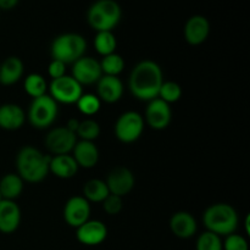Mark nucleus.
I'll return each mask as SVG.
<instances>
[{"mask_svg": "<svg viewBox=\"0 0 250 250\" xmlns=\"http://www.w3.org/2000/svg\"><path fill=\"white\" fill-rule=\"evenodd\" d=\"M164 83L163 68L154 60H142L134 66L128 78V88L139 100L150 102L159 97Z\"/></svg>", "mask_w": 250, "mask_h": 250, "instance_id": "f257e3e1", "label": "nucleus"}, {"mask_svg": "<svg viewBox=\"0 0 250 250\" xmlns=\"http://www.w3.org/2000/svg\"><path fill=\"white\" fill-rule=\"evenodd\" d=\"M50 161L49 154H43L32 146H22L16 155L17 175L29 183L41 182L48 176Z\"/></svg>", "mask_w": 250, "mask_h": 250, "instance_id": "f03ea898", "label": "nucleus"}, {"mask_svg": "<svg viewBox=\"0 0 250 250\" xmlns=\"http://www.w3.org/2000/svg\"><path fill=\"white\" fill-rule=\"evenodd\" d=\"M203 222L207 231L227 237L234 233L238 227V214L231 204L216 203L207 208L203 214Z\"/></svg>", "mask_w": 250, "mask_h": 250, "instance_id": "7ed1b4c3", "label": "nucleus"}, {"mask_svg": "<svg viewBox=\"0 0 250 250\" xmlns=\"http://www.w3.org/2000/svg\"><path fill=\"white\" fill-rule=\"evenodd\" d=\"M87 50V41L80 33L67 32L55 37L50 46V55L53 60H59L67 63H73L84 56Z\"/></svg>", "mask_w": 250, "mask_h": 250, "instance_id": "20e7f679", "label": "nucleus"}, {"mask_svg": "<svg viewBox=\"0 0 250 250\" xmlns=\"http://www.w3.org/2000/svg\"><path fill=\"white\" fill-rule=\"evenodd\" d=\"M122 16L121 6L115 0H98L90 5L87 21L97 32L112 31L119 24Z\"/></svg>", "mask_w": 250, "mask_h": 250, "instance_id": "39448f33", "label": "nucleus"}, {"mask_svg": "<svg viewBox=\"0 0 250 250\" xmlns=\"http://www.w3.org/2000/svg\"><path fill=\"white\" fill-rule=\"evenodd\" d=\"M59 114V105L49 94L34 98L28 109V121L39 129L51 126Z\"/></svg>", "mask_w": 250, "mask_h": 250, "instance_id": "423d86ee", "label": "nucleus"}, {"mask_svg": "<svg viewBox=\"0 0 250 250\" xmlns=\"http://www.w3.org/2000/svg\"><path fill=\"white\" fill-rule=\"evenodd\" d=\"M144 117L138 111H125L115 122V136L122 143H133L141 138L144 131Z\"/></svg>", "mask_w": 250, "mask_h": 250, "instance_id": "0eeeda50", "label": "nucleus"}, {"mask_svg": "<svg viewBox=\"0 0 250 250\" xmlns=\"http://www.w3.org/2000/svg\"><path fill=\"white\" fill-rule=\"evenodd\" d=\"M49 90H50V97L56 103H62V104H75L83 94L82 85L72 76L67 75L51 80Z\"/></svg>", "mask_w": 250, "mask_h": 250, "instance_id": "6e6552de", "label": "nucleus"}, {"mask_svg": "<svg viewBox=\"0 0 250 250\" xmlns=\"http://www.w3.org/2000/svg\"><path fill=\"white\" fill-rule=\"evenodd\" d=\"M77 143V136L65 126L54 127L45 137V146L54 155L68 154Z\"/></svg>", "mask_w": 250, "mask_h": 250, "instance_id": "1a4fd4ad", "label": "nucleus"}, {"mask_svg": "<svg viewBox=\"0 0 250 250\" xmlns=\"http://www.w3.org/2000/svg\"><path fill=\"white\" fill-rule=\"evenodd\" d=\"M103 71L100 67V61L92 56H82L72 63V77L83 84H94L102 78Z\"/></svg>", "mask_w": 250, "mask_h": 250, "instance_id": "9d476101", "label": "nucleus"}, {"mask_svg": "<svg viewBox=\"0 0 250 250\" xmlns=\"http://www.w3.org/2000/svg\"><path fill=\"white\" fill-rule=\"evenodd\" d=\"M105 183L109 188L110 194L119 195L122 198L133 189L136 185V177L126 166H116L109 172Z\"/></svg>", "mask_w": 250, "mask_h": 250, "instance_id": "9b49d317", "label": "nucleus"}, {"mask_svg": "<svg viewBox=\"0 0 250 250\" xmlns=\"http://www.w3.org/2000/svg\"><path fill=\"white\" fill-rule=\"evenodd\" d=\"M90 204L83 195L68 198L63 207V219L71 227H80L89 220Z\"/></svg>", "mask_w": 250, "mask_h": 250, "instance_id": "f8f14e48", "label": "nucleus"}, {"mask_svg": "<svg viewBox=\"0 0 250 250\" xmlns=\"http://www.w3.org/2000/svg\"><path fill=\"white\" fill-rule=\"evenodd\" d=\"M146 120L149 126L156 131L165 129L172 120V110L170 104L161 100L160 98L148 102V106L146 109Z\"/></svg>", "mask_w": 250, "mask_h": 250, "instance_id": "ddd939ff", "label": "nucleus"}, {"mask_svg": "<svg viewBox=\"0 0 250 250\" xmlns=\"http://www.w3.org/2000/svg\"><path fill=\"white\" fill-rule=\"evenodd\" d=\"M107 227L100 220H88L76 229V238L88 247L99 246L106 239Z\"/></svg>", "mask_w": 250, "mask_h": 250, "instance_id": "4468645a", "label": "nucleus"}, {"mask_svg": "<svg viewBox=\"0 0 250 250\" xmlns=\"http://www.w3.org/2000/svg\"><path fill=\"white\" fill-rule=\"evenodd\" d=\"M210 34V22L203 15H193L185 24V38L190 45H199Z\"/></svg>", "mask_w": 250, "mask_h": 250, "instance_id": "2eb2a0df", "label": "nucleus"}, {"mask_svg": "<svg viewBox=\"0 0 250 250\" xmlns=\"http://www.w3.org/2000/svg\"><path fill=\"white\" fill-rule=\"evenodd\" d=\"M97 97L102 102L116 103L124 94V83L119 76L103 75L97 82Z\"/></svg>", "mask_w": 250, "mask_h": 250, "instance_id": "dca6fc26", "label": "nucleus"}, {"mask_svg": "<svg viewBox=\"0 0 250 250\" xmlns=\"http://www.w3.org/2000/svg\"><path fill=\"white\" fill-rule=\"evenodd\" d=\"M170 229L181 239L192 238L198 229L195 217L188 211H177L170 217Z\"/></svg>", "mask_w": 250, "mask_h": 250, "instance_id": "f3484780", "label": "nucleus"}, {"mask_svg": "<svg viewBox=\"0 0 250 250\" xmlns=\"http://www.w3.org/2000/svg\"><path fill=\"white\" fill-rule=\"evenodd\" d=\"M21 222V209L15 200L2 199L0 202V232L12 233Z\"/></svg>", "mask_w": 250, "mask_h": 250, "instance_id": "a211bd4d", "label": "nucleus"}, {"mask_svg": "<svg viewBox=\"0 0 250 250\" xmlns=\"http://www.w3.org/2000/svg\"><path fill=\"white\" fill-rule=\"evenodd\" d=\"M26 121L24 110L14 103L0 105V128L6 131H15L21 128Z\"/></svg>", "mask_w": 250, "mask_h": 250, "instance_id": "6ab92c4d", "label": "nucleus"}, {"mask_svg": "<svg viewBox=\"0 0 250 250\" xmlns=\"http://www.w3.org/2000/svg\"><path fill=\"white\" fill-rule=\"evenodd\" d=\"M72 151L78 167L92 168L99 161V149L94 142L77 141Z\"/></svg>", "mask_w": 250, "mask_h": 250, "instance_id": "aec40b11", "label": "nucleus"}, {"mask_svg": "<svg viewBox=\"0 0 250 250\" xmlns=\"http://www.w3.org/2000/svg\"><path fill=\"white\" fill-rule=\"evenodd\" d=\"M23 61L19 56H9L0 63V83L4 85L15 84L23 75Z\"/></svg>", "mask_w": 250, "mask_h": 250, "instance_id": "412c9836", "label": "nucleus"}, {"mask_svg": "<svg viewBox=\"0 0 250 250\" xmlns=\"http://www.w3.org/2000/svg\"><path fill=\"white\" fill-rule=\"evenodd\" d=\"M78 165L75 161L72 155L70 154H62V155L51 156L50 165H49V172H53L56 177L68 180L72 178L77 173Z\"/></svg>", "mask_w": 250, "mask_h": 250, "instance_id": "4be33fe9", "label": "nucleus"}, {"mask_svg": "<svg viewBox=\"0 0 250 250\" xmlns=\"http://www.w3.org/2000/svg\"><path fill=\"white\" fill-rule=\"evenodd\" d=\"M23 190V180L17 173H6L0 180V194L2 199L15 200Z\"/></svg>", "mask_w": 250, "mask_h": 250, "instance_id": "5701e85b", "label": "nucleus"}, {"mask_svg": "<svg viewBox=\"0 0 250 250\" xmlns=\"http://www.w3.org/2000/svg\"><path fill=\"white\" fill-rule=\"evenodd\" d=\"M109 194L106 183L100 178H90L83 185V197L88 202L103 203Z\"/></svg>", "mask_w": 250, "mask_h": 250, "instance_id": "b1692460", "label": "nucleus"}, {"mask_svg": "<svg viewBox=\"0 0 250 250\" xmlns=\"http://www.w3.org/2000/svg\"><path fill=\"white\" fill-rule=\"evenodd\" d=\"M24 90L28 95L32 98H38L42 95L46 94L48 90V83H46L45 78L41 75V73H29L26 78H24L23 83Z\"/></svg>", "mask_w": 250, "mask_h": 250, "instance_id": "393cba45", "label": "nucleus"}, {"mask_svg": "<svg viewBox=\"0 0 250 250\" xmlns=\"http://www.w3.org/2000/svg\"><path fill=\"white\" fill-rule=\"evenodd\" d=\"M117 46V39L112 31L97 32L94 38V48L100 55L105 56L115 53Z\"/></svg>", "mask_w": 250, "mask_h": 250, "instance_id": "a878e982", "label": "nucleus"}, {"mask_svg": "<svg viewBox=\"0 0 250 250\" xmlns=\"http://www.w3.org/2000/svg\"><path fill=\"white\" fill-rule=\"evenodd\" d=\"M100 67H102L103 75L119 76L125 68V60L120 54H109V55L103 56V60L100 61Z\"/></svg>", "mask_w": 250, "mask_h": 250, "instance_id": "bb28decb", "label": "nucleus"}, {"mask_svg": "<svg viewBox=\"0 0 250 250\" xmlns=\"http://www.w3.org/2000/svg\"><path fill=\"white\" fill-rule=\"evenodd\" d=\"M100 134V125L93 119H84L80 121L76 136L80 137L81 141L94 142Z\"/></svg>", "mask_w": 250, "mask_h": 250, "instance_id": "cd10ccee", "label": "nucleus"}, {"mask_svg": "<svg viewBox=\"0 0 250 250\" xmlns=\"http://www.w3.org/2000/svg\"><path fill=\"white\" fill-rule=\"evenodd\" d=\"M77 107L82 114L87 116L95 115L102 107V100L93 93H83L80 99L77 100Z\"/></svg>", "mask_w": 250, "mask_h": 250, "instance_id": "c85d7f7f", "label": "nucleus"}, {"mask_svg": "<svg viewBox=\"0 0 250 250\" xmlns=\"http://www.w3.org/2000/svg\"><path fill=\"white\" fill-rule=\"evenodd\" d=\"M182 97V87L175 81H164L163 85L159 92V97L161 100L166 102L167 104L176 103Z\"/></svg>", "mask_w": 250, "mask_h": 250, "instance_id": "c756f323", "label": "nucleus"}, {"mask_svg": "<svg viewBox=\"0 0 250 250\" xmlns=\"http://www.w3.org/2000/svg\"><path fill=\"white\" fill-rule=\"evenodd\" d=\"M195 249L197 250H224L222 249L221 237L209 231L203 232V233L198 237Z\"/></svg>", "mask_w": 250, "mask_h": 250, "instance_id": "7c9ffc66", "label": "nucleus"}, {"mask_svg": "<svg viewBox=\"0 0 250 250\" xmlns=\"http://www.w3.org/2000/svg\"><path fill=\"white\" fill-rule=\"evenodd\" d=\"M222 249L224 250H249L248 241L241 234L232 233L222 241Z\"/></svg>", "mask_w": 250, "mask_h": 250, "instance_id": "2f4dec72", "label": "nucleus"}, {"mask_svg": "<svg viewBox=\"0 0 250 250\" xmlns=\"http://www.w3.org/2000/svg\"><path fill=\"white\" fill-rule=\"evenodd\" d=\"M122 208H124V200L119 195L109 194L103 202V209L109 215H117Z\"/></svg>", "mask_w": 250, "mask_h": 250, "instance_id": "473e14b6", "label": "nucleus"}, {"mask_svg": "<svg viewBox=\"0 0 250 250\" xmlns=\"http://www.w3.org/2000/svg\"><path fill=\"white\" fill-rule=\"evenodd\" d=\"M48 73L53 80L66 75V65L59 60H51L48 66Z\"/></svg>", "mask_w": 250, "mask_h": 250, "instance_id": "72a5a7b5", "label": "nucleus"}, {"mask_svg": "<svg viewBox=\"0 0 250 250\" xmlns=\"http://www.w3.org/2000/svg\"><path fill=\"white\" fill-rule=\"evenodd\" d=\"M19 5V0H0V9L11 10Z\"/></svg>", "mask_w": 250, "mask_h": 250, "instance_id": "f704fd0d", "label": "nucleus"}, {"mask_svg": "<svg viewBox=\"0 0 250 250\" xmlns=\"http://www.w3.org/2000/svg\"><path fill=\"white\" fill-rule=\"evenodd\" d=\"M78 125H80V120L75 119V117H72V119H70L67 121V124H66V128L70 129L71 132H73V133H76V131H77L78 128Z\"/></svg>", "mask_w": 250, "mask_h": 250, "instance_id": "c9c22d12", "label": "nucleus"}, {"mask_svg": "<svg viewBox=\"0 0 250 250\" xmlns=\"http://www.w3.org/2000/svg\"><path fill=\"white\" fill-rule=\"evenodd\" d=\"M249 221H250V215L248 214L246 216V222H244V226H246L247 233H249V232H250V229H249Z\"/></svg>", "mask_w": 250, "mask_h": 250, "instance_id": "e433bc0d", "label": "nucleus"}, {"mask_svg": "<svg viewBox=\"0 0 250 250\" xmlns=\"http://www.w3.org/2000/svg\"><path fill=\"white\" fill-rule=\"evenodd\" d=\"M2 200V197H1V194H0V202H1Z\"/></svg>", "mask_w": 250, "mask_h": 250, "instance_id": "4c0bfd02", "label": "nucleus"}]
</instances>
